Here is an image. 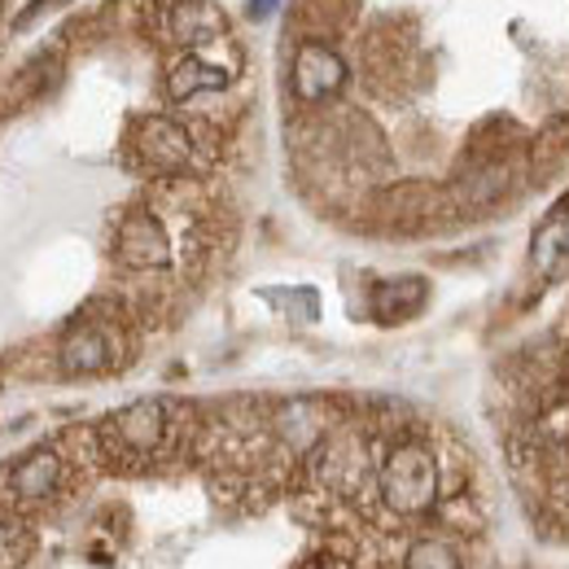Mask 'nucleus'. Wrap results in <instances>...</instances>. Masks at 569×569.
I'll list each match as a JSON object with an SVG mask.
<instances>
[{"label": "nucleus", "mask_w": 569, "mask_h": 569, "mask_svg": "<svg viewBox=\"0 0 569 569\" xmlns=\"http://www.w3.org/2000/svg\"><path fill=\"white\" fill-rule=\"evenodd\" d=\"M377 496L386 503V512L403 521H421L426 512H433L442 503V469L433 447L421 438L395 442L377 469Z\"/></svg>", "instance_id": "1"}, {"label": "nucleus", "mask_w": 569, "mask_h": 569, "mask_svg": "<svg viewBox=\"0 0 569 569\" xmlns=\"http://www.w3.org/2000/svg\"><path fill=\"white\" fill-rule=\"evenodd\" d=\"M128 149H132V162L141 171H153V176H184V171L198 167V137L184 123L167 119V114L141 119L132 128Z\"/></svg>", "instance_id": "2"}, {"label": "nucleus", "mask_w": 569, "mask_h": 569, "mask_svg": "<svg viewBox=\"0 0 569 569\" xmlns=\"http://www.w3.org/2000/svg\"><path fill=\"white\" fill-rule=\"evenodd\" d=\"M316 478L338 496H359L368 482H377L368 442L356 433H329L316 447Z\"/></svg>", "instance_id": "3"}, {"label": "nucleus", "mask_w": 569, "mask_h": 569, "mask_svg": "<svg viewBox=\"0 0 569 569\" xmlns=\"http://www.w3.org/2000/svg\"><path fill=\"white\" fill-rule=\"evenodd\" d=\"M114 254L123 268L132 272H158L171 263V237H167V223L153 211H132L123 214L119 223V237H114Z\"/></svg>", "instance_id": "4"}, {"label": "nucleus", "mask_w": 569, "mask_h": 569, "mask_svg": "<svg viewBox=\"0 0 569 569\" xmlns=\"http://www.w3.org/2000/svg\"><path fill=\"white\" fill-rule=\"evenodd\" d=\"M223 31H228V18H223V9L211 4V0H162L158 36L167 44L202 49L211 40H223Z\"/></svg>", "instance_id": "5"}, {"label": "nucleus", "mask_w": 569, "mask_h": 569, "mask_svg": "<svg viewBox=\"0 0 569 569\" xmlns=\"http://www.w3.org/2000/svg\"><path fill=\"white\" fill-rule=\"evenodd\" d=\"M289 88L307 106H320V101L338 97L347 88V62H342V53L329 49V44H316V40L302 44L293 53V67H289Z\"/></svg>", "instance_id": "6"}, {"label": "nucleus", "mask_w": 569, "mask_h": 569, "mask_svg": "<svg viewBox=\"0 0 569 569\" xmlns=\"http://www.w3.org/2000/svg\"><path fill=\"white\" fill-rule=\"evenodd\" d=\"M106 442L128 451V456H149L167 442V403L158 399H141L123 412H114L106 421Z\"/></svg>", "instance_id": "7"}, {"label": "nucleus", "mask_w": 569, "mask_h": 569, "mask_svg": "<svg viewBox=\"0 0 569 569\" xmlns=\"http://www.w3.org/2000/svg\"><path fill=\"white\" fill-rule=\"evenodd\" d=\"M58 363L67 377H97L114 363V342L101 325H74L71 333L62 338V351H58Z\"/></svg>", "instance_id": "8"}, {"label": "nucleus", "mask_w": 569, "mask_h": 569, "mask_svg": "<svg viewBox=\"0 0 569 569\" xmlns=\"http://www.w3.org/2000/svg\"><path fill=\"white\" fill-rule=\"evenodd\" d=\"M62 478H67L62 456H58L53 447H36V451H27V456L13 465L9 487H13V496L18 499L40 503V499H49V496H58V491H62Z\"/></svg>", "instance_id": "9"}, {"label": "nucleus", "mask_w": 569, "mask_h": 569, "mask_svg": "<svg viewBox=\"0 0 569 569\" xmlns=\"http://www.w3.org/2000/svg\"><path fill=\"white\" fill-rule=\"evenodd\" d=\"M566 259H569V198H561L548 211V219L535 228V237H530V268L552 281V277L566 272Z\"/></svg>", "instance_id": "10"}, {"label": "nucleus", "mask_w": 569, "mask_h": 569, "mask_svg": "<svg viewBox=\"0 0 569 569\" xmlns=\"http://www.w3.org/2000/svg\"><path fill=\"white\" fill-rule=\"evenodd\" d=\"M228 83H232V74L223 71V67H214L207 58L189 53V58H180V62L167 71V97H171L176 106H184V101H193V97L223 92Z\"/></svg>", "instance_id": "11"}, {"label": "nucleus", "mask_w": 569, "mask_h": 569, "mask_svg": "<svg viewBox=\"0 0 569 569\" xmlns=\"http://www.w3.org/2000/svg\"><path fill=\"white\" fill-rule=\"evenodd\" d=\"M426 307V281L421 277H399V281H377L372 284V316L381 325L408 320L412 311Z\"/></svg>", "instance_id": "12"}, {"label": "nucleus", "mask_w": 569, "mask_h": 569, "mask_svg": "<svg viewBox=\"0 0 569 569\" xmlns=\"http://www.w3.org/2000/svg\"><path fill=\"white\" fill-rule=\"evenodd\" d=\"M277 433L293 451H316L329 438V417L316 403H289V408L277 412Z\"/></svg>", "instance_id": "13"}, {"label": "nucleus", "mask_w": 569, "mask_h": 569, "mask_svg": "<svg viewBox=\"0 0 569 569\" xmlns=\"http://www.w3.org/2000/svg\"><path fill=\"white\" fill-rule=\"evenodd\" d=\"M403 569H465L460 566V552L447 543V539H417L403 557Z\"/></svg>", "instance_id": "14"}, {"label": "nucleus", "mask_w": 569, "mask_h": 569, "mask_svg": "<svg viewBox=\"0 0 569 569\" xmlns=\"http://www.w3.org/2000/svg\"><path fill=\"white\" fill-rule=\"evenodd\" d=\"M561 158H569V123H552L543 132V141L535 144V167L548 162V171H552V162H561Z\"/></svg>", "instance_id": "15"}, {"label": "nucleus", "mask_w": 569, "mask_h": 569, "mask_svg": "<svg viewBox=\"0 0 569 569\" xmlns=\"http://www.w3.org/2000/svg\"><path fill=\"white\" fill-rule=\"evenodd\" d=\"M22 548H27L22 530H18V526H9V521H0V569L18 566V561H22Z\"/></svg>", "instance_id": "16"}, {"label": "nucleus", "mask_w": 569, "mask_h": 569, "mask_svg": "<svg viewBox=\"0 0 569 569\" xmlns=\"http://www.w3.org/2000/svg\"><path fill=\"white\" fill-rule=\"evenodd\" d=\"M272 9H277V0H250V4H246V13H250L254 22H259V18H268Z\"/></svg>", "instance_id": "17"}, {"label": "nucleus", "mask_w": 569, "mask_h": 569, "mask_svg": "<svg viewBox=\"0 0 569 569\" xmlns=\"http://www.w3.org/2000/svg\"><path fill=\"white\" fill-rule=\"evenodd\" d=\"M557 347H561V351H569V311L561 316V325H557Z\"/></svg>", "instance_id": "18"}]
</instances>
